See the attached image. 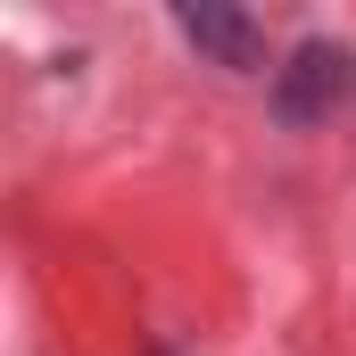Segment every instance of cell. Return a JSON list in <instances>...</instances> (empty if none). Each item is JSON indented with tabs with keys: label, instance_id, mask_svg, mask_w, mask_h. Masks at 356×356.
Instances as JSON below:
<instances>
[{
	"label": "cell",
	"instance_id": "cell-1",
	"mask_svg": "<svg viewBox=\"0 0 356 356\" xmlns=\"http://www.w3.org/2000/svg\"><path fill=\"white\" fill-rule=\"evenodd\" d=\"M356 58L340 50V42H298L282 67H273V116L290 124V133H307V124H323L332 116V99L348 91Z\"/></svg>",
	"mask_w": 356,
	"mask_h": 356
},
{
	"label": "cell",
	"instance_id": "cell-2",
	"mask_svg": "<svg viewBox=\"0 0 356 356\" xmlns=\"http://www.w3.org/2000/svg\"><path fill=\"white\" fill-rule=\"evenodd\" d=\"M182 42L207 58V67H232V75H266V25L232 0H175Z\"/></svg>",
	"mask_w": 356,
	"mask_h": 356
}]
</instances>
